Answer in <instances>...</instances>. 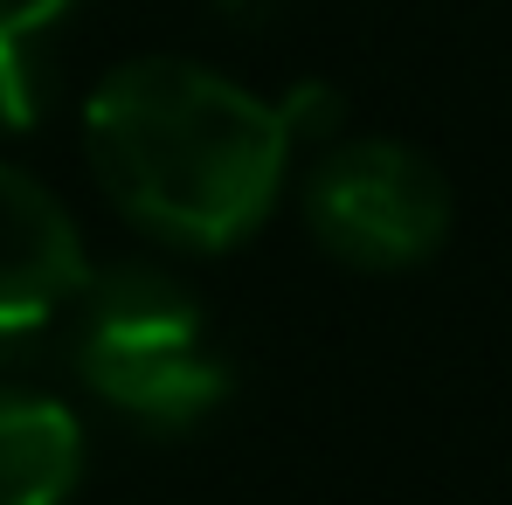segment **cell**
<instances>
[{
	"label": "cell",
	"mask_w": 512,
	"mask_h": 505,
	"mask_svg": "<svg viewBox=\"0 0 512 505\" xmlns=\"http://www.w3.org/2000/svg\"><path fill=\"white\" fill-rule=\"evenodd\" d=\"M284 104L187 56H132L84 104V160L111 208L180 250H236L291 173Z\"/></svg>",
	"instance_id": "obj_1"
},
{
	"label": "cell",
	"mask_w": 512,
	"mask_h": 505,
	"mask_svg": "<svg viewBox=\"0 0 512 505\" xmlns=\"http://www.w3.org/2000/svg\"><path fill=\"white\" fill-rule=\"evenodd\" d=\"M70 353L90 395L146 429H194L229 395L208 312L153 263L90 270L84 298L70 305Z\"/></svg>",
	"instance_id": "obj_2"
},
{
	"label": "cell",
	"mask_w": 512,
	"mask_h": 505,
	"mask_svg": "<svg viewBox=\"0 0 512 505\" xmlns=\"http://www.w3.org/2000/svg\"><path fill=\"white\" fill-rule=\"evenodd\" d=\"M450 180L402 139H333L305 173V229L353 270L429 263L450 236Z\"/></svg>",
	"instance_id": "obj_3"
},
{
	"label": "cell",
	"mask_w": 512,
	"mask_h": 505,
	"mask_svg": "<svg viewBox=\"0 0 512 505\" xmlns=\"http://www.w3.org/2000/svg\"><path fill=\"white\" fill-rule=\"evenodd\" d=\"M90 284L84 236L35 173L0 160V360H28Z\"/></svg>",
	"instance_id": "obj_4"
},
{
	"label": "cell",
	"mask_w": 512,
	"mask_h": 505,
	"mask_svg": "<svg viewBox=\"0 0 512 505\" xmlns=\"http://www.w3.org/2000/svg\"><path fill=\"white\" fill-rule=\"evenodd\" d=\"M84 478V422L49 395L0 388V505H63Z\"/></svg>",
	"instance_id": "obj_5"
},
{
	"label": "cell",
	"mask_w": 512,
	"mask_h": 505,
	"mask_svg": "<svg viewBox=\"0 0 512 505\" xmlns=\"http://www.w3.org/2000/svg\"><path fill=\"white\" fill-rule=\"evenodd\" d=\"M70 14V0H0V125H28L42 111V42Z\"/></svg>",
	"instance_id": "obj_6"
},
{
	"label": "cell",
	"mask_w": 512,
	"mask_h": 505,
	"mask_svg": "<svg viewBox=\"0 0 512 505\" xmlns=\"http://www.w3.org/2000/svg\"><path fill=\"white\" fill-rule=\"evenodd\" d=\"M284 118H291V139H319V146H333V139H340L346 104L333 97V90L305 84V90H291V97H284Z\"/></svg>",
	"instance_id": "obj_7"
}]
</instances>
